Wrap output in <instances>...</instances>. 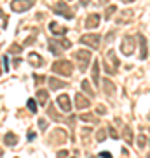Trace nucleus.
I'll use <instances>...</instances> for the list:
<instances>
[{
	"label": "nucleus",
	"instance_id": "obj_10",
	"mask_svg": "<svg viewBox=\"0 0 150 158\" xmlns=\"http://www.w3.org/2000/svg\"><path fill=\"white\" fill-rule=\"evenodd\" d=\"M98 25H100V14H89L87 19H86V28L87 30L98 28Z\"/></svg>",
	"mask_w": 150,
	"mask_h": 158
},
{
	"label": "nucleus",
	"instance_id": "obj_26",
	"mask_svg": "<svg viewBox=\"0 0 150 158\" xmlns=\"http://www.w3.org/2000/svg\"><path fill=\"white\" fill-rule=\"evenodd\" d=\"M80 119H82V121H91V123H96V118L89 116V114H80Z\"/></svg>",
	"mask_w": 150,
	"mask_h": 158
},
{
	"label": "nucleus",
	"instance_id": "obj_13",
	"mask_svg": "<svg viewBox=\"0 0 150 158\" xmlns=\"http://www.w3.org/2000/svg\"><path fill=\"white\" fill-rule=\"evenodd\" d=\"M56 11L58 12H65V18H68V19H72L73 18V12L68 9V6L65 4V2H60V4L56 6Z\"/></svg>",
	"mask_w": 150,
	"mask_h": 158
},
{
	"label": "nucleus",
	"instance_id": "obj_31",
	"mask_svg": "<svg viewBox=\"0 0 150 158\" xmlns=\"http://www.w3.org/2000/svg\"><path fill=\"white\" fill-rule=\"evenodd\" d=\"M9 51H11V53H17V51H21V48H19V46H12Z\"/></svg>",
	"mask_w": 150,
	"mask_h": 158
},
{
	"label": "nucleus",
	"instance_id": "obj_19",
	"mask_svg": "<svg viewBox=\"0 0 150 158\" xmlns=\"http://www.w3.org/2000/svg\"><path fill=\"white\" fill-rule=\"evenodd\" d=\"M82 90L86 91L89 97L94 98V91H93V88H91V83H89V81H82Z\"/></svg>",
	"mask_w": 150,
	"mask_h": 158
},
{
	"label": "nucleus",
	"instance_id": "obj_11",
	"mask_svg": "<svg viewBox=\"0 0 150 158\" xmlns=\"http://www.w3.org/2000/svg\"><path fill=\"white\" fill-rule=\"evenodd\" d=\"M133 19V11L131 9H126V11L121 12V16L117 18V25H126Z\"/></svg>",
	"mask_w": 150,
	"mask_h": 158
},
{
	"label": "nucleus",
	"instance_id": "obj_6",
	"mask_svg": "<svg viewBox=\"0 0 150 158\" xmlns=\"http://www.w3.org/2000/svg\"><path fill=\"white\" fill-rule=\"evenodd\" d=\"M100 40H101V37L98 34H87V35H82L80 37V42L86 46H91L93 49H96L100 46Z\"/></svg>",
	"mask_w": 150,
	"mask_h": 158
},
{
	"label": "nucleus",
	"instance_id": "obj_25",
	"mask_svg": "<svg viewBox=\"0 0 150 158\" xmlns=\"http://www.w3.org/2000/svg\"><path fill=\"white\" fill-rule=\"evenodd\" d=\"M26 106H28V109H30L32 113H37V104H35V100H33V98H30Z\"/></svg>",
	"mask_w": 150,
	"mask_h": 158
},
{
	"label": "nucleus",
	"instance_id": "obj_3",
	"mask_svg": "<svg viewBox=\"0 0 150 158\" xmlns=\"http://www.w3.org/2000/svg\"><path fill=\"white\" fill-rule=\"evenodd\" d=\"M73 58H75V60H77V63H79V70H80V72H84V70L87 69L89 62H91V53H89V51H86V49H79V51H75V53H73Z\"/></svg>",
	"mask_w": 150,
	"mask_h": 158
},
{
	"label": "nucleus",
	"instance_id": "obj_35",
	"mask_svg": "<svg viewBox=\"0 0 150 158\" xmlns=\"http://www.w3.org/2000/svg\"><path fill=\"white\" fill-rule=\"evenodd\" d=\"M28 139H30V141H33V139H35V134H33V132H30V134H28Z\"/></svg>",
	"mask_w": 150,
	"mask_h": 158
},
{
	"label": "nucleus",
	"instance_id": "obj_32",
	"mask_svg": "<svg viewBox=\"0 0 150 158\" xmlns=\"http://www.w3.org/2000/svg\"><path fill=\"white\" fill-rule=\"evenodd\" d=\"M100 156H106V158H110V156H112V153H110V151H101V153H100Z\"/></svg>",
	"mask_w": 150,
	"mask_h": 158
},
{
	"label": "nucleus",
	"instance_id": "obj_12",
	"mask_svg": "<svg viewBox=\"0 0 150 158\" xmlns=\"http://www.w3.org/2000/svg\"><path fill=\"white\" fill-rule=\"evenodd\" d=\"M49 30H51L54 35H65V34L68 32L67 27H61V25H58L56 21H51V23H49Z\"/></svg>",
	"mask_w": 150,
	"mask_h": 158
},
{
	"label": "nucleus",
	"instance_id": "obj_37",
	"mask_svg": "<svg viewBox=\"0 0 150 158\" xmlns=\"http://www.w3.org/2000/svg\"><path fill=\"white\" fill-rule=\"evenodd\" d=\"M126 2H133V0H126Z\"/></svg>",
	"mask_w": 150,
	"mask_h": 158
},
{
	"label": "nucleus",
	"instance_id": "obj_23",
	"mask_svg": "<svg viewBox=\"0 0 150 158\" xmlns=\"http://www.w3.org/2000/svg\"><path fill=\"white\" fill-rule=\"evenodd\" d=\"M117 11V7L115 6H110V7H106V11H105V19H108V18L113 14V12Z\"/></svg>",
	"mask_w": 150,
	"mask_h": 158
},
{
	"label": "nucleus",
	"instance_id": "obj_22",
	"mask_svg": "<svg viewBox=\"0 0 150 158\" xmlns=\"http://www.w3.org/2000/svg\"><path fill=\"white\" fill-rule=\"evenodd\" d=\"M124 139H126L129 144H133V137H131V128H129V127L124 128Z\"/></svg>",
	"mask_w": 150,
	"mask_h": 158
},
{
	"label": "nucleus",
	"instance_id": "obj_9",
	"mask_svg": "<svg viewBox=\"0 0 150 158\" xmlns=\"http://www.w3.org/2000/svg\"><path fill=\"white\" fill-rule=\"evenodd\" d=\"M91 106V100H87V97H84L82 93H75V107L77 109H86Z\"/></svg>",
	"mask_w": 150,
	"mask_h": 158
},
{
	"label": "nucleus",
	"instance_id": "obj_34",
	"mask_svg": "<svg viewBox=\"0 0 150 158\" xmlns=\"http://www.w3.org/2000/svg\"><path fill=\"white\" fill-rule=\"evenodd\" d=\"M96 113H105V107H103V106H100V107H98V109H96Z\"/></svg>",
	"mask_w": 150,
	"mask_h": 158
},
{
	"label": "nucleus",
	"instance_id": "obj_24",
	"mask_svg": "<svg viewBox=\"0 0 150 158\" xmlns=\"http://www.w3.org/2000/svg\"><path fill=\"white\" fill-rule=\"evenodd\" d=\"M105 90H106V93H108V95H112V93L115 91V88H113V85H112L110 81H105Z\"/></svg>",
	"mask_w": 150,
	"mask_h": 158
},
{
	"label": "nucleus",
	"instance_id": "obj_4",
	"mask_svg": "<svg viewBox=\"0 0 150 158\" xmlns=\"http://www.w3.org/2000/svg\"><path fill=\"white\" fill-rule=\"evenodd\" d=\"M134 49H136V40H134V37L126 35L122 39V44H121V53L126 55V56H131L134 53Z\"/></svg>",
	"mask_w": 150,
	"mask_h": 158
},
{
	"label": "nucleus",
	"instance_id": "obj_29",
	"mask_svg": "<svg viewBox=\"0 0 150 158\" xmlns=\"http://www.w3.org/2000/svg\"><path fill=\"white\" fill-rule=\"evenodd\" d=\"M108 134H110V137H113V139H117V137H119V135H117V132L112 128V127H108Z\"/></svg>",
	"mask_w": 150,
	"mask_h": 158
},
{
	"label": "nucleus",
	"instance_id": "obj_8",
	"mask_svg": "<svg viewBox=\"0 0 150 158\" xmlns=\"http://www.w3.org/2000/svg\"><path fill=\"white\" fill-rule=\"evenodd\" d=\"M47 44H49V46H47L49 51L54 55V56H60V55L63 53V49H65V46H63L61 40H54V39H52V40H49Z\"/></svg>",
	"mask_w": 150,
	"mask_h": 158
},
{
	"label": "nucleus",
	"instance_id": "obj_16",
	"mask_svg": "<svg viewBox=\"0 0 150 158\" xmlns=\"http://www.w3.org/2000/svg\"><path fill=\"white\" fill-rule=\"evenodd\" d=\"M140 39V44H141V53H140V60H145L147 58V40H145V37L141 34L138 35Z\"/></svg>",
	"mask_w": 150,
	"mask_h": 158
},
{
	"label": "nucleus",
	"instance_id": "obj_27",
	"mask_svg": "<svg viewBox=\"0 0 150 158\" xmlns=\"http://www.w3.org/2000/svg\"><path fill=\"white\" fill-rule=\"evenodd\" d=\"M2 62H4V72H9V58H7V55L2 56Z\"/></svg>",
	"mask_w": 150,
	"mask_h": 158
},
{
	"label": "nucleus",
	"instance_id": "obj_7",
	"mask_svg": "<svg viewBox=\"0 0 150 158\" xmlns=\"http://www.w3.org/2000/svg\"><path fill=\"white\" fill-rule=\"evenodd\" d=\"M56 104H58V107L61 109L63 113H70L72 111V104H70V98H68V95H60L58 98H56Z\"/></svg>",
	"mask_w": 150,
	"mask_h": 158
},
{
	"label": "nucleus",
	"instance_id": "obj_5",
	"mask_svg": "<svg viewBox=\"0 0 150 158\" xmlns=\"http://www.w3.org/2000/svg\"><path fill=\"white\" fill-rule=\"evenodd\" d=\"M35 4V0H12L11 2V9L16 12H25L28 9H32Z\"/></svg>",
	"mask_w": 150,
	"mask_h": 158
},
{
	"label": "nucleus",
	"instance_id": "obj_1",
	"mask_svg": "<svg viewBox=\"0 0 150 158\" xmlns=\"http://www.w3.org/2000/svg\"><path fill=\"white\" fill-rule=\"evenodd\" d=\"M52 72L60 74V76H65V77H70L73 72V65L72 62L68 60H58V62L52 65Z\"/></svg>",
	"mask_w": 150,
	"mask_h": 158
},
{
	"label": "nucleus",
	"instance_id": "obj_21",
	"mask_svg": "<svg viewBox=\"0 0 150 158\" xmlns=\"http://www.w3.org/2000/svg\"><path fill=\"white\" fill-rule=\"evenodd\" d=\"M30 58H32V63H33V65H37V67H40V65H42V60H40L39 55L32 53V55H30Z\"/></svg>",
	"mask_w": 150,
	"mask_h": 158
},
{
	"label": "nucleus",
	"instance_id": "obj_15",
	"mask_svg": "<svg viewBox=\"0 0 150 158\" xmlns=\"http://www.w3.org/2000/svg\"><path fill=\"white\" fill-rule=\"evenodd\" d=\"M47 83H49V86L52 88V90H60V88L68 86L67 83H63V81H60V79H56V77H49L47 79Z\"/></svg>",
	"mask_w": 150,
	"mask_h": 158
},
{
	"label": "nucleus",
	"instance_id": "obj_28",
	"mask_svg": "<svg viewBox=\"0 0 150 158\" xmlns=\"http://www.w3.org/2000/svg\"><path fill=\"white\" fill-rule=\"evenodd\" d=\"M138 146L140 148H145V135H140L138 137Z\"/></svg>",
	"mask_w": 150,
	"mask_h": 158
},
{
	"label": "nucleus",
	"instance_id": "obj_14",
	"mask_svg": "<svg viewBox=\"0 0 150 158\" xmlns=\"http://www.w3.org/2000/svg\"><path fill=\"white\" fill-rule=\"evenodd\" d=\"M93 83L100 85V62L98 60L93 62Z\"/></svg>",
	"mask_w": 150,
	"mask_h": 158
},
{
	"label": "nucleus",
	"instance_id": "obj_18",
	"mask_svg": "<svg viewBox=\"0 0 150 158\" xmlns=\"http://www.w3.org/2000/svg\"><path fill=\"white\" fill-rule=\"evenodd\" d=\"M37 98H39L40 104H45L47 98H49V93H47L45 90H39V91H37Z\"/></svg>",
	"mask_w": 150,
	"mask_h": 158
},
{
	"label": "nucleus",
	"instance_id": "obj_33",
	"mask_svg": "<svg viewBox=\"0 0 150 158\" xmlns=\"http://www.w3.org/2000/svg\"><path fill=\"white\" fill-rule=\"evenodd\" d=\"M67 155H68L67 149H63V151H58V156H67Z\"/></svg>",
	"mask_w": 150,
	"mask_h": 158
},
{
	"label": "nucleus",
	"instance_id": "obj_20",
	"mask_svg": "<svg viewBox=\"0 0 150 158\" xmlns=\"http://www.w3.org/2000/svg\"><path fill=\"white\" fill-rule=\"evenodd\" d=\"M103 139H106V130L105 128H100V130H98V134H96V141L103 142Z\"/></svg>",
	"mask_w": 150,
	"mask_h": 158
},
{
	"label": "nucleus",
	"instance_id": "obj_30",
	"mask_svg": "<svg viewBox=\"0 0 150 158\" xmlns=\"http://www.w3.org/2000/svg\"><path fill=\"white\" fill-rule=\"evenodd\" d=\"M39 127L42 130H45V127H47V121H45V119H39Z\"/></svg>",
	"mask_w": 150,
	"mask_h": 158
},
{
	"label": "nucleus",
	"instance_id": "obj_2",
	"mask_svg": "<svg viewBox=\"0 0 150 158\" xmlns=\"http://www.w3.org/2000/svg\"><path fill=\"white\" fill-rule=\"evenodd\" d=\"M117 69H119V60L115 58V51L110 49L105 56V72L113 76V74H117Z\"/></svg>",
	"mask_w": 150,
	"mask_h": 158
},
{
	"label": "nucleus",
	"instance_id": "obj_36",
	"mask_svg": "<svg viewBox=\"0 0 150 158\" xmlns=\"http://www.w3.org/2000/svg\"><path fill=\"white\" fill-rule=\"evenodd\" d=\"M82 2V6H86V4H89V0H80Z\"/></svg>",
	"mask_w": 150,
	"mask_h": 158
},
{
	"label": "nucleus",
	"instance_id": "obj_17",
	"mask_svg": "<svg viewBox=\"0 0 150 158\" xmlns=\"http://www.w3.org/2000/svg\"><path fill=\"white\" fill-rule=\"evenodd\" d=\"M4 141H6V144H9V146H16L17 137L14 135L12 132H9V134H6V135H4Z\"/></svg>",
	"mask_w": 150,
	"mask_h": 158
}]
</instances>
